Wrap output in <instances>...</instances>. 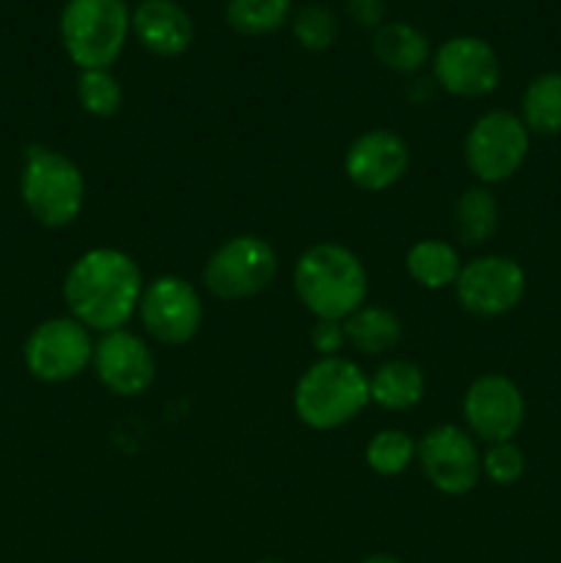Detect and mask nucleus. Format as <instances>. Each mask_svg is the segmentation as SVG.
<instances>
[{"mask_svg": "<svg viewBox=\"0 0 561 563\" xmlns=\"http://www.w3.org/2000/svg\"><path fill=\"white\" fill-rule=\"evenodd\" d=\"M372 53L385 69L399 71V75H416L424 69V64L432 55L429 38L424 31H418L410 22H385L374 31L372 38Z\"/></svg>", "mask_w": 561, "mask_h": 563, "instance_id": "obj_17", "label": "nucleus"}, {"mask_svg": "<svg viewBox=\"0 0 561 563\" xmlns=\"http://www.w3.org/2000/svg\"><path fill=\"white\" fill-rule=\"evenodd\" d=\"M61 44L80 71L110 69L132 33L127 0H69L61 11Z\"/></svg>", "mask_w": 561, "mask_h": 563, "instance_id": "obj_5", "label": "nucleus"}, {"mask_svg": "<svg viewBox=\"0 0 561 563\" xmlns=\"http://www.w3.org/2000/svg\"><path fill=\"white\" fill-rule=\"evenodd\" d=\"M416 456V443L402 429H383L366 445V465L377 476H399L410 467Z\"/></svg>", "mask_w": 561, "mask_h": 563, "instance_id": "obj_24", "label": "nucleus"}, {"mask_svg": "<svg viewBox=\"0 0 561 563\" xmlns=\"http://www.w3.org/2000/svg\"><path fill=\"white\" fill-rule=\"evenodd\" d=\"M94 372L99 383L116 396H141L152 388L157 363H154L152 350L141 335L130 330H113L102 333V339L94 344Z\"/></svg>", "mask_w": 561, "mask_h": 563, "instance_id": "obj_14", "label": "nucleus"}, {"mask_svg": "<svg viewBox=\"0 0 561 563\" xmlns=\"http://www.w3.org/2000/svg\"><path fill=\"white\" fill-rule=\"evenodd\" d=\"M457 300L468 313L482 319L515 311L526 297V269L509 256H479L462 264Z\"/></svg>", "mask_w": 561, "mask_h": 563, "instance_id": "obj_9", "label": "nucleus"}, {"mask_svg": "<svg viewBox=\"0 0 561 563\" xmlns=\"http://www.w3.org/2000/svg\"><path fill=\"white\" fill-rule=\"evenodd\" d=\"M311 344L322 357H336L341 352V346L346 344L344 322L317 319V324H314V330H311Z\"/></svg>", "mask_w": 561, "mask_h": 563, "instance_id": "obj_28", "label": "nucleus"}, {"mask_svg": "<svg viewBox=\"0 0 561 563\" xmlns=\"http://www.w3.org/2000/svg\"><path fill=\"white\" fill-rule=\"evenodd\" d=\"M410 168V148L396 132L369 130L346 148V179L366 192H383L402 181Z\"/></svg>", "mask_w": 561, "mask_h": 563, "instance_id": "obj_15", "label": "nucleus"}, {"mask_svg": "<svg viewBox=\"0 0 561 563\" xmlns=\"http://www.w3.org/2000/svg\"><path fill=\"white\" fill-rule=\"evenodd\" d=\"M132 33L148 53L176 58L190 49L196 27L176 0H141L132 9Z\"/></svg>", "mask_w": 561, "mask_h": 563, "instance_id": "obj_16", "label": "nucleus"}, {"mask_svg": "<svg viewBox=\"0 0 561 563\" xmlns=\"http://www.w3.org/2000/svg\"><path fill=\"white\" fill-rule=\"evenodd\" d=\"M438 86L451 97L482 99L501 82V60L493 44L479 36H451L432 60Z\"/></svg>", "mask_w": 561, "mask_h": 563, "instance_id": "obj_12", "label": "nucleus"}, {"mask_svg": "<svg viewBox=\"0 0 561 563\" xmlns=\"http://www.w3.org/2000/svg\"><path fill=\"white\" fill-rule=\"evenodd\" d=\"M20 196L28 214L44 229H66L86 203V181L75 159L47 146H28L20 174Z\"/></svg>", "mask_w": 561, "mask_h": 563, "instance_id": "obj_4", "label": "nucleus"}, {"mask_svg": "<svg viewBox=\"0 0 561 563\" xmlns=\"http://www.w3.org/2000/svg\"><path fill=\"white\" fill-rule=\"evenodd\" d=\"M138 313H141L143 330L165 346H182L193 341L204 319L198 291L176 275H160L152 284L143 286Z\"/></svg>", "mask_w": 561, "mask_h": 563, "instance_id": "obj_10", "label": "nucleus"}, {"mask_svg": "<svg viewBox=\"0 0 561 563\" xmlns=\"http://www.w3.org/2000/svg\"><path fill=\"white\" fill-rule=\"evenodd\" d=\"M482 473L493 484L509 487V484L520 482L522 473H526V454L512 440L493 443L487 449V454L482 456Z\"/></svg>", "mask_w": 561, "mask_h": 563, "instance_id": "obj_27", "label": "nucleus"}, {"mask_svg": "<svg viewBox=\"0 0 561 563\" xmlns=\"http://www.w3.org/2000/svg\"><path fill=\"white\" fill-rule=\"evenodd\" d=\"M346 14L358 27L377 31L385 25V0H346Z\"/></svg>", "mask_w": 561, "mask_h": 563, "instance_id": "obj_29", "label": "nucleus"}, {"mask_svg": "<svg viewBox=\"0 0 561 563\" xmlns=\"http://www.w3.org/2000/svg\"><path fill=\"white\" fill-rule=\"evenodd\" d=\"M25 368L42 383H69L94 361V341L88 328L72 317L44 319L25 341Z\"/></svg>", "mask_w": 561, "mask_h": 563, "instance_id": "obj_8", "label": "nucleus"}, {"mask_svg": "<svg viewBox=\"0 0 561 563\" xmlns=\"http://www.w3.org/2000/svg\"><path fill=\"white\" fill-rule=\"evenodd\" d=\"M407 275L424 289H446L460 278L462 258L451 242L421 240L407 251Z\"/></svg>", "mask_w": 561, "mask_h": 563, "instance_id": "obj_19", "label": "nucleus"}, {"mask_svg": "<svg viewBox=\"0 0 561 563\" xmlns=\"http://www.w3.org/2000/svg\"><path fill=\"white\" fill-rule=\"evenodd\" d=\"M424 372L410 361H388L369 377L372 401L391 412L413 410L424 399Z\"/></svg>", "mask_w": 561, "mask_h": 563, "instance_id": "obj_18", "label": "nucleus"}, {"mask_svg": "<svg viewBox=\"0 0 561 563\" xmlns=\"http://www.w3.org/2000/svg\"><path fill=\"white\" fill-rule=\"evenodd\" d=\"M498 201L487 187H468L454 203V234L462 245H484L498 231Z\"/></svg>", "mask_w": 561, "mask_h": 563, "instance_id": "obj_21", "label": "nucleus"}, {"mask_svg": "<svg viewBox=\"0 0 561 563\" xmlns=\"http://www.w3.org/2000/svg\"><path fill=\"white\" fill-rule=\"evenodd\" d=\"M292 14V0H229L226 22L240 36H270L280 31Z\"/></svg>", "mask_w": 561, "mask_h": 563, "instance_id": "obj_23", "label": "nucleus"}, {"mask_svg": "<svg viewBox=\"0 0 561 563\" xmlns=\"http://www.w3.org/2000/svg\"><path fill=\"white\" fill-rule=\"evenodd\" d=\"M531 146V132L520 115L490 110L479 115L465 135V163L482 185H498L522 168Z\"/></svg>", "mask_w": 561, "mask_h": 563, "instance_id": "obj_6", "label": "nucleus"}, {"mask_svg": "<svg viewBox=\"0 0 561 563\" xmlns=\"http://www.w3.org/2000/svg\"><path fill=\"white\" fill-rule=\"evenodd\" d=\"M292 33H295L297 44L308 53H324L328 47H333L336 36H339V20L330 9L319 3H308L302 9H297V14L292 16Z\"/></svg>", "mask_w": 561, "mask_h": 563, "instance_id": "obj_26", "label": "nucleus"}, {"mask_svg": "<svg viewBox=\"0 0 561 563\" xmlns=\"http://www.w3.org/2000/svg\"><path fill=\"white\" fill-rule=\"evenodd\" d=\"M344 335L363 355H383L394 350L402 339V324L396 313L380 306H361L344 319Z\"/></svg>", "mask_w": 561, "mask_h": 563, "instance_id": "obj_22", "label": "nucleus"}, {"mask_svg": "<svg viewBox=\"0 0 561 563\" xmlns=\"http://www.w3.org/2000/svg\"><path fill=\"white\" fill-rule=\"evenodd\" d=\"M520 119L534 135H561V71H544L528 82L520 102Z\"/></svg>", "mask_w": 561, "mask_h": 563, "instance_id": "obj_20", "label": "nucleus"}, {"mask_svg": "<svg viewBox=\"0 0 561 563\" xmlns=\"http://www.w3.org/2000/svg\"><path fill=\"white\" fill-rule=\"evenodd\" d=\"M416 456L427 482L451 498L471 493L482 476V454L476 440L451 423L429 429L416 445Z\"/></svg>", "mask_w": 561, "mask_h": 563, "instance_id": "obj_11", "label": "nucleus"}, {"mask_svg": "<svg viewBox=\"0 0 561 563\" xmlns=\"http://www.w3.org/2000/svg\"><path fill=\"white\" fill-rule=\"evenodd\" d=\"M262 563H284V561H275V559H267V561H262Z\"/></svg>", "mask_w": 561, "mask_h": 563, "instance_id": "obj_31", "label": "nucleus"}, {"mask_svg": "<svg viewBox=\"0 0 561 563\" xmlns=\"http://www.w3.org/2000/svg\"><path fill=\"white\" fill-rule=\"evenodd\" d=\"M292 284L306 311L317 319L344 322L350 313L366 306V267L350 247L336 242H319L308 247L297 258Z\"/></svg>", "mask_w": 561, "mask_h": 563, "instance_id": "obj_2", "label": "nucleus"}, {"mask_svg": "<svg viewBox=\"0 0 561 563\" xmlns=\"http://www.w3.org/2000/svg\"><path fill=\"white\" fill-rule=\"evenodd\" d=\"M361 563H405V561L396 559V555H391V553H374V555H369V559H363Z\"/></svg>", "mask_w": 561, "mask_h": 563, "instance_id": "obj_30", "label": "nucleus"}, {"mask_svg": "<svg viewBox=\"0 0 561 563\" xmlns=\"http://www.w3.org/2000/svg\"><path fill=\"white\" fill-rule=\"evenodd\" d=\"M278 275V256L262 236H231L209 256L204 286L218 300H248L267 289Z\"/></svg>", "mask_w": 561, "mask_h": 563, "instance_id": "obj_7", "label": "nucleus"}, {"mask_svg": "<svg viewBox=\"0 0 561 563\" xmlns=\"http://www.w3.org/2000/svg\"><path fill=\"white\" fill-rule=\"evenodd\" d=\"M141 295V267L116 247H94L82 253L64 278V302L72 319L99 333L124 328L138 311Z\"/></svg>", "mask_w": 561, "mask_h": 563, "instance_id": "obj_1", "label": "nucleus"}, {"mask_svg": "<svg viewBox=\"0 0 561 563\" xmlns=\"http://www.w3.org/2000/svg\"><path fill=\"white\" fill-rule=\"evenodd\" d=\"M372 401L369 377L346 357H322L295 385V412L306 427L330 432L361 416Z\"/></svg>", "mask_w": 561, "mask_h": 563, "instance_id": "obj_3", "label": "nucleus"}, {"mask_svg": "<svg viewBox=\"0 0 561 563\" xmlns=\"http://www.w3.org/2000/svg\"><path fill=\"white\" fill-rule=\"evenodd\" d=\"M77 99L86 113L97 115V119H113L121 110L124 93L110 69H86L77 77Z\"/></svg>", "mask_w": 561, "mask_h": 563, "instance_id": "obj_25", "label": "nucleus"}, {"mask_svg": "<svg viewBox=\"0 0 561 563\" xmlns=\"http://www.w3.org/2000/svg\"><path fill=\"white\" fill-rule=\"evenodd\" d=\"M462 416L473 438L484 443H506L526 421V399L504 374H484L473 379L462 399Z\"/></svg>", "mask_w": 561, "mask_h": 563, "instance_id": "obj_13", "label": "nucleus"}]
</instances>
